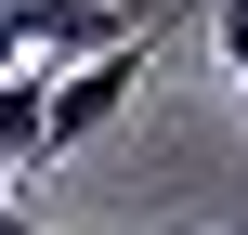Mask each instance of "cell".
Wrapping results in <instances>:
<instances>
[{"mask_svg": "<svg viewBox=\"0 0 248 235\" xmlns=\"http://www.w3.org/2000/svg\"><path fill=\"white\" fill-rule=\"evenodd\" d=\"M131 92H144V39H118V52H78V65L52 78V170H65L78 144H105V131L131 118Z\"/></svg>", "mask_w": 248, "mask_h": 235, "instance_id": "2", "label": "cell"}, {"mask_svg": "<svg viewBox=\"0 0 248 235\" xmlns=\"http://www.w3.org/2000/svg\"><path fill=\"white\" fill-rule=\"evenodd\" d=\"M0 235H39V222H13V209H0Z\"/></svg>", "mask_w": 248, "mask_h": 235, "instance_id": "5", "label": "cell"}, {"mask_svg": "<svg viewBox=\"0 0 248 235\" xmlns=\"http://www.w3.org/2000/svg\"><path fill=\"white\" fill-rule=\"evenodd\" d=\"M209 39H222V65H235V92H248V0H209Z\"/></svg>", "mask_w": 248, "mask_h": 235, "instance_id": "4", "label": "cell"}, {"mask_svg": "<svg viewBox=\"0 0 248 235\" xmlns=\"http://www.w3.org/2000/svg\"><path fill=\"white\" fill-rule=\"evenodd\" d=\"M52 78L65 65H13L0 78V170H52Z\"/></svg>", "mask_w": 248, "mask_h": 235, "instance_id": "3", "label": "cell"}, {"mask_svg": "<svg viewBox=\"0 0 248 235\" xmlns=\"http://www.w3.org/2000/svg\"><path fill=\"white\" fill-rule=\"evenodd\" d=\"M144 26H157V0H0V65H78Z\"/></svg>", "mask_w": 248, "mask_h": 235, "instance_id": "1", "label": "cell"}]
</instances>
